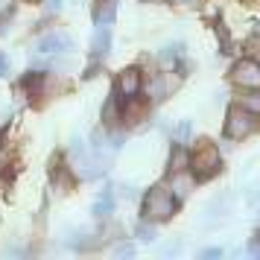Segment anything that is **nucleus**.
<instances>
[{
	"instance_id": "1",
	"label": "nucleus",
	"mask_w": 260,
	"mask_h": 260,
	"mask_svg": "<svg viewBox=\"0 0 260 260\" xmlns=\"http://www.w3.org/2000/svg\"><path fill=\"white\" fill-rule=\"evenodd\" d=\"M176 208H178V199L164 184L152 187L143 196V219H149V222H164V219H170L176 213Z\"/></svg>"
},
{
	"instance_id": "2",
	"label": "nucleus",
	"mask_w": 260,
	"mask_h": 260,
	"mask_svg": "<svg viewBox=\"0 0 260 260\" xmlns=\"http://www.w3.org/2000/svg\"><path fill=\"white\" fill-rule=\"evenodd\" d=\"M190 173L196 176V181H205V178L216 176L219 170H222V155H219V149L213 146V143L202 141L193 152H190Z\"/></svg>"
},
{
	"instance_id": "3",
	"label": "nucleus",
	"mask_w": 260,
	"mask_h": 260,
	"mask_svg": "<svg viewBox=\"0 0 260 260\" xmlns=\"http://www.w3.org/2000/svg\"><path fill=\"white\" fill-rule=\"evenodd\" d=\"M257 126H260V114H254V111H248L243 106H234L228 111V117H225V135L231 141L248 138L251 132H257Z\"/></svg>"
},
{
	"instance_id": "4",
	"label": "nucleus",
	"mask_w": 260,
	"mask_h": 260,
	"mask_svg": "<svg viewBox=\"0 0 260 260\" xmlns=\"http://www.w3.org/2000/svg\"><path fill=\"white\" fill-rule=\"evenodd\" d=\"M36 53L41 56H61V53H73V38L61 29H50L44 36H38Z\"/></svg>"
},
{
	"instance_id": "5",
	"label": "nucleus",
	"mask_w": 260,
	"mask_h": 260,
	"mask_svg": "<svg viewBox=\"0 0 260 260\" xmlns=\"http://www.w3.org/2000/svg\"><path fill=\"white\" fill-rule=\"evenodd\" d=\"M231 82L243 91H260V64L254 59H240L231 68Z\"/></svg>"
},
{
	"instance_id": "6",
	"label": "nucleus",
	"mask_w": 260,
	"mask_h": 260,
	"mask_svg": "<svg viewBox=\"0 0 260 260\" xmlns=\"http://www.w3.org/2000/svg\"><path fill=\"white\" fill-rule=\"evenodd\" d=\"M143 91V76L138 68H126L123 73H117V82H114V94L120 96V103H129L138 100V94Z\"/></svg>"
},
{
	"instance_id": "7",
	"label": "nucleus",
	"mask_w": 260,
	"mask_h": 260,
	"mask_svg": "<svg viewBox=\"0 0 260 260\" xmlns=\"http://www.w3.org/2000/svg\"><path fill=\"white\" fill-rule=\"evenodd\" d=\"M196 184V176L187 173V170H178V173H170V193L176 196V199H187L190 190Z\"/></svg>"
},
{
	"instance_id": "8",
	"label": "nucleus",
	"mask_w": 260,
	"mask_h": 260,
	"mask_svg": "<svg viewBox=\"0 0 260 260\" xmlns=\"http://www.w3.org/2000/svg\"><path fill=\"white\" fill-rule=\"evenodd\" d=\"M114 205H117V196H114V190L106 187L100 196L94 199V208H91V213H94L96 219H108L111 213H114Z\"/></svg>"
},
{
	"instance_id": "9",
	"label": "nucleus",
	"mask_w": 260,
	"mask_h": 260,
	"mask_svg": "<svg viewBox=\"0 0 260 260\" xmlns=\"http://www.w3.org/2000/svg\"><path fill=\"white\" fill-rule=\"evenodd\" d=\"M114 18H117V0H96V6H94L96 26H111Z\"/></svg>"
},
{
	"instance_id": "10",
	"label": "nucleus",
	"mask_w": 260,
	"mask_h": 260,
	"mask_svg": "<svg viewBox=\"0 0 260 260\" xmlns=\"http://www.w3.org/2000/svg\"><path fill=\"white\" fill-rule=\"evenodd\" d=\"M108 47H111V29H108V26H96L94 38H91V50H94V56L96 59L106 56Z\"/></svg>"
},
{
	"instance_id": "11",
	"label": "nucleus",
	"mask_w": 260,
	"mask_h": 260,
	"mask_svg": "<svg viewBox=\"0 0 260 260\" xmlns=\"http://www.w3.org/2000/svg\"><path fill=\"white\" fill-rule=\"evenodd\" d=\"M120 117H123V111H120V96L114 94V96H108L106 106H103V123H106V126H114Z\"/></svg>"
},
{
	"instance_id": "12",
	"label": "nucleus",
	"mask_w": 260,
	"mask_h": 260,
	"mask_svg": "<svg viewBox=\"0 0 260 260\" xmlns=\"http://www.w3.org/2000/svg\"><path fill=\"white\" fill-rule=\"evenodd\" d=\"M187 167H190V155H187V149H184L181 143H176V149H173V155H170V173L187 170Z\"/></svg>"
},
{
	"instance_id": "13",
	"label": "nucleus",
	"mask_w": 260,
	"mask_h": 260,
	"mask_svg": "<svg viewBox=\"0 0 260 260\" xmlns=\"http://www.w3.org/2000/svg\"><path fill=\"white\" fill-rule=\"evenodd\" d=\"M181 44H164V47H161V53H158V59H161V64H167V68H170V64H176L178 59H181Z\"/></svg>"
},
{
	"instance_id": "14",
	"label": "nucleus",
	"mask_w": 260,
	"mask_h": 260,
	"mask_svg": "<svg viewBox=\"0 0 260 260\" xmlns=\"http://www.w3.org/2000/svg\"><path fill=\"white\" fill-rule=\"evenodd\" d=\"M190 135H193V123H190V120H181L176 129H173V141L184 146V143L190 141Z\"/></svg>"
},
{
	"instance_id": "15",
	"label": "nucleus",
	"mask_w": 260,
	"mask_h": 260,
	"mask_svg": "<svg viewBox=\"0 0 260 260\" xmlns=\"http://www.w3.org/2000/svg\"><path fill=\"white\" fill-rule=\"evenodd\" d=\"M135 234H138V240H141V243H152V240H155L152 222H149V219H146V222H141L138 228H135Z\"/></svg>"
},
{
	"instance_id": "16",
	"label": "nucleus",
	"mask_w": 260,
	"mask_h": 260,
	"mask_svg": "<svg viewBox=\"0 0 260 260\" xmlns=\"http://www.w3.org/2000/svg\"><path fill=\"white\" fill-rule=\"evenodd\" d=\"M61 9H64V0H44V15L47 18H56Z\"/></svg>"
},
{
	"instance_id": "17",
	"label": "nucleus",
	"mask_w": 260,
	"mask_h": 260,
	"mask_svg": "<svg viewBox=\"0 0 260 260\" xmlns=\"http://www.w3.org/2000/svg\"><path fill=\"white\" fill-rule=\"evenodd\" d=\"M246 50H248V59H254V61L260 64V36L248 38V41H246Z\"/></svg>"
},
{
	"instance_id": "18",
	"label": "nucleus",
	"mask_w": 260,
	"mask_h": 260,
	"mask_svg": "<svg viewBox=\"0 0 260 260\" xmlns=\"http://www.w3.org/2000/svg\"><path fill=\"white\" fill-rule=\"evenodd\" d=\"M243 108H248V111H254V114H260V94H248L243 96V103H240Z\"/></svg>"
},
{
	"instance_id": "19",
	"label": "nucleus",
	"mask_w": 260,
	"mask_h": 260,
	"mask_svg": "<svg viewBox=\"0 0 260 260\" xmlns=\"http://www.w3.org/2000/svg\"><path fill=\"white\" fill-rule=\"evenodd\" d=\"M114 254H117V257H132V254H135V248H132L129 243H120V246L114 248Z\"/></svg>"
},
{
	"instance_id": "20",
	"label": "nucleus",
	"mask_w": 260,
	"mask_h": 260,
	"mask_svg": "<svg viewBox=\"0 0 260 260\" xmlns=\"http://www.w3.org/2000/svg\"><path fill=\"white\" fill-rule=\"evenodd\" d=\"M202 257H205V260H216V257H222V248H205V251H202Z\"/></svg>"
},
{
	"instance_id": "21",
	"label": "nucleus",
	"mask_w": 260,
	"mask_h": 260,
	"mask_svg": "<svg viewBox=\"0 0 260 260\" xmlns=\"http://www.w3.org/2000/svg\"><path fill=\"white\" fill-rule=\"evenodd\" d=\"M181 251V240H176V243H167L164 246V254H178Z\"/></svg>"
},
{
	"instance_id": "22",
	"label": "nucleus",
	"mask_w": 260,
	"mask_h": 260,
	"mask_svg": "<svg viewBox=\"0 0 260 260\" xmlns=\"http://www.w3.org/2000/svg\"><path fill=\"white\" fill-rule=\"evenodd\" d=\"M6 71H9V56L0 53V76H6Z\"/></svg>"
},
{
	"instance_id": "23",
	"label": "nucleus",
	"mask_w": 260,
	"mask_h": 260,
	"mask_svg": "<svg viewBox=\"0 0 260 260\" xmlns=\"http://www.w3.org/2000/svg\"><path fill=\"white\" fill-rule=\"evenodd\" d=\"M248 254H254V257H260V240H254V243L248 246Z\"/></svg>"
},
{
	"instance_id": "24",
	"label": "nucleus",
	"mask_w": 260,
	"mask_h": 260,
	"mask_svg": "<svg viewBox=\"0 0 260 260\" xmlns=\"http://www.w3.org/2000/svg\"><path fill=\"white\" fill-rule=\"evenodd\" d=\"M9 3H12V0H0V9H6V6H9Z\"/></svg>"
},
{
	"instance_id": "25",
	"label": "nucleus",
	"mask_w": 260,
	"mask_h": 260,
	"mask_svg": "<svg viewBox=\"0 0 260 260\" xmlns=\"http://www.w3.org/2000/svg\"><path fill=\"white\" fill-rule=\"evenodd\" d=\"M141 3H164V0H141Z\"/></svg>"
},
{
	"instance_id": "26",
	"label": "nucleus",
	"mask_w": 260,
	"mask_h": 260,
	"mask_svg": "<svg viewBox=\"0 0 260 260\" xmlns=\"http://www.w3.org/2000/svg\"><path fill=\"white\" fill-rule=\"evenodd\" d=\"M173 3H193V0H173Z\"/></svg>"
}]
</instances>
